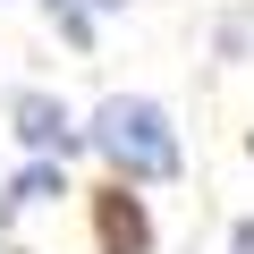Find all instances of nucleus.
I'll use <instances>...</instances> for the list:
<instances>
[{"label":"nucleus","mask_w":254,"mask_h":254,"mask_svg":"<svg viewBox=\"0 0 254 254\" xmlns=\"http://www.w3.org/2000/svg\"><path fill=\"white\" fill-rule=\"evenodd\" d=\"M76 127H85V153H102L110 187H170L187 170L178 127H170V110L153 93H102Z\"/></svg>","instance_id":"nucleus-1"},{"label":"nucleus","mask_w":254,"mask_h":254,"mask_svg":"<svg viewBox=\"0 0 254 254\" xmlns=\"http://www.w3.org/2000/svg\"><path fill=\"white\" fill-rule=\"evenodd\" d=\"M9 136H17L26 161H60V170L85 153V127H76V110H68L51 85H17V93H9Z\"/></svg>","instance_id":"nucleus-2"},{"label":"nucleus","mask_w":254,"mask_h":254,"mask_svg":"<svg viewBox=\"0 0 254 254\" xmlns=\"http://www.w3.org/2000/svg\"><path fill=\"white\" fill-rule=\"evenodd\" d=\"M153 203L136 195V187H93V254H153Z\"/></svg>","instance_id":"nucleus-3"},{"label":"nucleus","mask_w":254,"mask_h":254,"mask_svg":"<svg viewBox=\"0 0 254 254\" xmlns=\"http://www.w3.org/2000/svg\"><path fill=\"white\" fill-rule=\"evenodd\" d=\"M60 195H68V170L60 161H17L9 187H0V229H17L34 203H60Z\"/></svg>","instance_id":"nucleus-4"},{"label":"nucleus","mask_w":254,"mask_h":254,"mask_svg":"<svg viewBox=\"0 0 254 254\" xmlns=\"http://www.w3.org/2000/svg\"><path fill=\"white\" fill-rule=\"evenodd\" d=\"M136 0H43V17H51V34L68 43V51H93L102 43V17H127Z\"/></svg>","instance_id":"nucleus-5"},{"label":"nucleus","mask_w":254,"mask_h":254,"mask_svg":"<svg viewBox=\"0 0 254 254\" xmlns=\"http://www.w3.org/2000/svg\"><path fill=\"white\" fill-rule=\"evenodd\" d=\"M212 51H220V60H246V51H254V9H229L220 34H212Z\"/></svg>","instance_id":"nucleus-6"},{"label":"nucleus","mask_w":254,"mask_h":254,"mask_svg":"<svg viewBox=\"0 0 254 254\" xmlns=\"http://www.w3.org/2000/svg\"><path fill=\"white\" fill-rule=\"evenodd\" d=\"M229 254H254V212H246V220H229Z\"/></svg>","instance_id":"nucleus-7"},{"label":"nucleus","mask_w":254,"mask_h":254,"mask_svg":"<svg viewBox=\"0 0 254 254\" xmlns=\"http://www.w3.org/2000/svg\"><path fill=\"white\" fill-rule=\"evenodd\" d=\"M0 254H26V246H9V237H0Z\"/></svg>","instance_id":"nucleus-8"}]
</instances>
